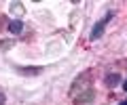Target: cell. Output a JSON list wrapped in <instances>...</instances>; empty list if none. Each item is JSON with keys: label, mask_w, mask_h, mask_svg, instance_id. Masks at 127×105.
<instances>
[{"label": "cell", "mask_w": 127, "mask_h": 105, "mask_svg": "<svg viewBox=\"0 0 127 105\" xmlns=\"http://www.w3.org/2000/svg\"><path fill=\"white\" fill-rule=\"evenodd\" d=\"M70 99L76 105H87L93 101V78L91 72H83L70 86Z\"/></svg>", "instance_id": "1"}, {"label": "cell", "mask_w": 127, "mask_h": 105, "mask_svg": "<svg viewBox=\"0 0 127 105\" xmlns=\"http://www.w3.org/2000/svg\"><path fill=\"white\" fill-rule=\"evenodd\" d=\"M112 17V13H108L104 19H100V21L95 23V28H93V32H91V40H97V38L102 36V32H104V28H106V23H108V19Z\"/></svg>", "instance_id": "2"}, {"label": "cell", "mask_w": 127, "mask_h": 105, "mask_svg": "<svg viewBox=\"0 0 127 105\" xmlns=\"http://www.w3.org/2000/svg\"><path fill=\"white\" fill-rule=\"evenodd\" d=\"M9 30H11V32H15V34H19L23 30V23L21 21H11L9 23Z\"/></svg>", "instance_id": "3"}, {"label": "cell", "mask_w": 127, "mask_h": 105, "mask_svg": "<svg viewBox=\"0 0 127 105\" xmlns=\"http://www.w3.org/2000/svg\"><path fill=\"white\" fill-rule=\"evenodd\" d=\"M17 72H21V74H40L42 69L40 67H17Z\"/></svg>", "instance_id": "4"}, {"label": "cell", "mask_w": 127, "mask_h": 105, "mask_svg": "<svg viewBox=\"0 0 127 105\" xmlns=\"http://www.w3.org/2000/svg\"><path fill=\"white\" fill-rule=\"evenodd\" d=\"M119 80H121V78H119V74H110V76H108V86H114Z\"/></svg>", "instance_id": "5"}, {"label": "cell", "mask_w": 127, "mask_h": 105, "mask_svg": "<svg viewBox=\"0 0 127 105\" xmlns=\"http://www.w3.org/2000/svg\"><path fill=\"white\" fill-rule=\"evenodd\" d=\"M6 103V95H4V90L0 88V105H4Z\"/></svg>", "instance_id": "6"}, {"label": "cell", "mask_w": 127, "mask_h": 105, "mask_svg": "<svg viewBox=\"0 0 127 105\" xmlns=\"http://www.w3.org/2000/svg\"><path fill=\"white\" fill-rule=\"evenodd\" d=\"M123 90L127 92V80H125V82H123Z\"/></svg>", "instance_id": "7"}, {"label": "cell", "mask_w": 127, "mask_h": 105, "mask_svg": "<svg viewBox=\"0 0 127 105\" xmlns=\"http://www.w3.org/2000/svg\"><path fill=\"white\" fill-rule=\"evenodd\" d=\"M119 105H127V99H125V101H121V103H119Z\"/></svg>", "instance_id": "8"}]
</instances>
